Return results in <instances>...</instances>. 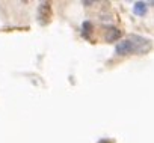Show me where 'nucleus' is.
<instances>
[{
  "instance_id": "1",
  "label": "nucleus",
  "mask_w": 154,
  "mask_h": 143,
  "mask_svg": "<svg viewBox=\"0 0 154 143\" xmlns=\"http://www.w3.org/2000/svg\"><path fill=\"white\" fill-rule=\"evenodd\" d=\"M38 23L41 26H47L51 20V5L48 2H41L38 6Z\"/></svg>"
},
{
  "instance_id": "2",
  "label": "nucleus",
  "mask_w": 154,
  "mask_h": 143,
  "mask_svg": "<svg viewBox=\"0 0 154 143\" xmlns=\"http://www.w3.org/2000/svg\"><path fill=\"white\" fill-rule=\"evenodd\" d=\"M115 51H116V54H119V56H128V54H134V53L140 51V48L136 47L133 41H130V39H124V41L118 42Z\"/></svg>"
},
{
  "instance_id": "3",
  "label": "nucleus",
  "mask_w": 154,
  "mask_h": 143,
  "mask_svg": "<svg viewBox=\"0 0 154 143\" xmlns=\"http://www.w3.org/2000/svg\"><path fill=\"white\" fill-rule=\"evenodd\" d=\"M103 35H104V39L107 42H115L122 36L121 30L113 27V26H103Z\"/></svg>"
},
{
  "instance_id": "4",
  "label": "nucleus",
  "mask_w": 154,
  "mask_h": 143,
  "mask_svg": "<svg viewBox=\"0 0 154 143\" xmlns=\"http://www.w3.org/2000/svg\"><path fill=\"white\" fill-rule=\"evenodd\" d=\"M133 12L137 17H143L146 14V3L145 2H136L133 6Z\"/></svg>"
},
{
  "instance_id": "5",
  "label": "nucleus",
  "mask_w": 154,
  "mask_h": 143,
  "mask_svg": "<svg viewBox=\"0 0 154 143\" xmlns=\"http://www.w3.org/2000/svg\"><path fill=\"white\" fill-rule=\"evenodd\" d=\"M128 39H130V41H133V42H134V45H136V47H139V48H142V47H145V45H148V44H149V41H146L145 38L137 36V35H131Z\"/></svg>"
},
{
  "instance_id": "6",
  "label": "nucleus",
  "mask_w": 154,
  "mask_h": 143,
  "mask_svg": "<svg viewBox=\"0 0 154 143\" xmlns=\"http://www.w3.org/2000/svg\"><path fill=\"white\" fill-rule=\"evenodd\" d=\"M91 33H92V24H91V21H85L83 23V36L86 39H89Z\"/></svg>"
},
{
  "instance_id": "7",
  "label": "nucleus",
  "mask_w": 154,
  "mask_h": 143,
  "mask_svg": "<svg viewBox=\"0 0 154 143\" xmlns=\"http://www.w3.org/2000/svg\"><path fill=\"white\" fill-rule=\"evenodd\" d=\"M83 5H85V6H91V5H92V2H85Z\"/></svg>"
},
{
  "instance_id": "8",
  "label": "nucleus",
  "mask_w": 154,
  "mask_h": 143,
  "mask_svg": "<svg viewBox=\"0 0 154 143\" xmlns=\"http://www.w3.org/2000/svg\"><path fill=\"white\" fill-rule=\"evenodd\" d=\"M100 143H107V140H101V142H100Z\"/></svg>"
}]
</instances>
